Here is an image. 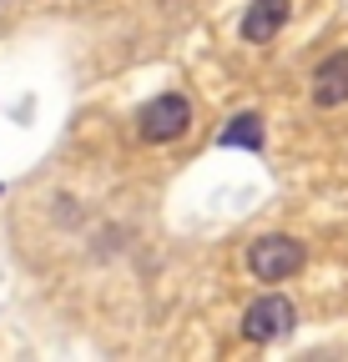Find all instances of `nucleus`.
I'll return each mask as SVG.
<instances>
[{
  "mask_svg": "<svg viewBox=\"0 0 348 362\" xmlns=\"http://www.w3.org/2000/svg\"><path fill=\"white\" fill-rule=\"evenodd\" d=\"M223 146H247V151H257L263 146V116L257 111H242V116H232L228 126H223V136H217Z\"/></svg>",
  "mask_w": 348,
  "mask_h": 362,
  "instance_id": "nucleus-6",
  "label": "nucleus"
},
{
  "mask_svg": "<svg viewBox=\"0 0 348 362\" xmlns=\"http://www.w3.org/2000/svg\"><path fill=\"white\" fill-rule=\"evenodd\" d=\"M293 322H298V307H293L288 297L268 292V297H257V302L242 312V337H247V342H273V337L293 332Z\"/></svg>",
  "mask_w": 348,
  "mask_h": 362,
  "instance_id": "nucleus-3",
  "label": "nucleus"
},
{
  "mask_svg": "<svg viewBox=\"0 0 348 362\" xmlns=\"http://www.w3.org/2000/svg\"><path fill=\"white\" fill-rule=\"evenodd\" d=\"M303 267V242L298 237H257L247 247V272L257 282H288Z\"/></svg>",
  "mask_w": 348,
  "mask_h": 362,
  "instance_id": "nucleus-2",
  "label": "nucleus"
},
{
  "mask_svg": "<svg viewBox=\"0 0 348 362\" xmlns=\"http://www.w3.org/2000/svg\"><path fill=\"white\" fill-rule=\"evenodd\" d=\"M137 131H142V141H152V146L182 141V136L192 131V101L182 96V90H167V96H152V101L137 111Z\"/></svg>",
  "mask_w": 348,
  "mask_h": 362,
  "instance_id": "nucleus-1",
  "label": "nucleus"
},
{
  "mask_svg": "<svg viewBox=\"0 0 348 362\" xmlns=\"http://www.w3.org/2000/svg\"><path fill=\"white\" fill-rule=\"evenodd\" d=\"M313 101L323 111L348 101V51H333L328 61H318V71H313Z\"/></svg>",
  "mask_w": 348,
  "mask_h": 362,
  "instance_id": "nucleus-5",
  "label": "nucleus"
},
{
  "mask_svg": "<svg viewBox=\"0 0 348 362\" xmlns=\"http://www.w3.org/2000/svg\"><path fill=\"white\" fill-rule=\"evenodd\" d=\"M288 11H293V0H252L242 11V40L247 45H268L288 25Z\"/></svg>",
  "mask_w": 348,
  "mask_h": 362,
  "instance_id": "nucleus-4",
  "label": "nucleus"
}]
</instances>
